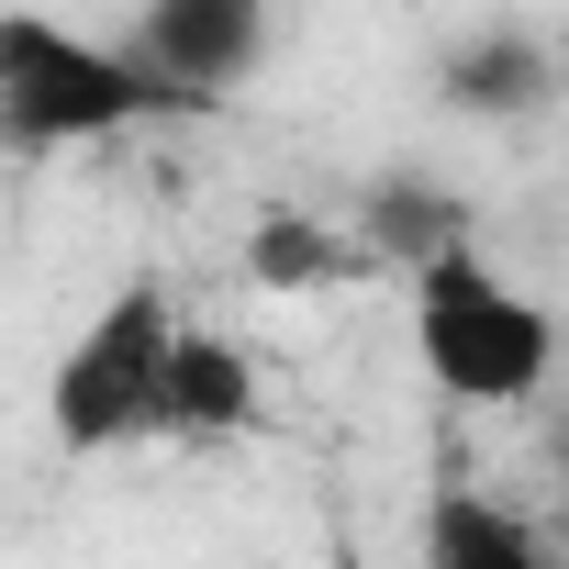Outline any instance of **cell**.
I'll return each mask as SVG.
<instances>
[{
	"label": "cell",
	"mask_w": 569,
	"mask_h": 569,
	"mask_svg": "<svg viewBox=\"0 0 569 569\" xmlns=\"http://www.w3.org/2000/svg\"><path fill=\"white\" fill-rule=\"evenodd\" d=\"M201 101L146 57V46H101L57 12H0V146L12 157H68V146H112L146 123H190Z\"/></svg>",
	"instance_id": "6da1fadb"
},
{
	"label": "cell",
	"mask_w": 569,
	"mask_h": 569,
	"mask_svg": "<svg viewBox=\"0 0 569 569\" xmlns=\"http://www.w3.org/2000/svg\"><path fill=\"white\" fill-rule=\"evenodd\" d=\"M413 291V369L469 402V413H525L547 380H558V313L525 291V279H502L469 234L436 246L425 268H402Z\"/></svg>",
	"instance_id": "7a4b0ae2"
},
{
	"label": "cell",
	"mask_w": 569,
	"mask_h": 569,
	"mask_svg": "<svg viewBox=\"0 0 569 569\" xmlns=\"http://www.w3.org/2000/svg\"><path fill=\"white\" fill-rule=\"evenodd\" d=\"M179 302H168V279L134 268L112 279V291L90 302V325L57 347L46 369V436L68 458H112V447H146L168 436V380H179Z\"/></svg>",
	"instance_id": "3957f363"
},
{
	"label": "cell",
	"mask_w": 569,
	"mask_h": 569,
	"mask_svg": "<svg viewBox=\"0 0 569 569\" xmlns=\"http://www.w3.org/2000/svg\"><path fill=\"white\" fill-rule=\"evenodd\" d=\"M436 101L469 112V123H536V112L569 101V57H558L547 34H525V23H480V34L447 46Z\"/></svg>",
	"instance_id": "277c9868"
},
{
	"label": "cell",
	"mask_w": 569,
	"mask_h": 569,
	"mask_svg": "<svg viewBox=\"0 0 569 569\" xmlns=\"http://www.w3.org/2000/svg\"><path fill=\"white\" fill-rule=\"evenodd\" d=\"M134 46L212 112V101L268 57V0H146V12H134Z\"/></svg>",
	"instance_id": "5b68a950"
},
{
	"label": "cell",
	"mask_w": 569,
	"mask_h": 569,
	"mask_svg": "<svg viewBox=\"0 0 569 569\" xmlns=\"http://www.w3.org/2000/svg\"><path fill=\"white\" fill-rule=\"evenodd\" d=\"M234 257H246V279L268 302H302V291H336V279L369 268V234H347L336 212H302V201H257Z\"/></svg>",
	"instance_id": "8992f818"
},
{
	"label": "cell",
	"mask_w": 569,
	"mask_h": 569,
	"mask_svg": "<svg viewBox=\"0 0 569 569\" xmlns=\"http://www.w3.org/2000/svg\"><path fill=\"white\" fill-rule=\"evenodd\" d=\"M168 436L179 447H234L257 436V358L234 336H179V380H168Z\"/></svg>",
	"instance_id": "52a82bcc"
},
{
	"label": "cell",
	"mask_w": 569,
	"mask_h": 569,
	"mask_svg": "<svg viewBox=\"0 0 569 569\" xmlns=\"http://www.w3.org/2000/svg\"><path fill=\"white\" fill-rule=\"evenodd\" d=\"M536 525L513 513V502H491V491H469V480H447L436 502H425V558L436 569H536Z\"/></svg>",
	"instance_id": "ba28073f"
},
{
	"label": "cell",
	"mask_w": 569,
	"mask_h": 569,
	"mask_svg": "<svg viewBox=\"0 0 569 569\" xmlns=\"http://www.w3.org/2000/svg\"><path fill=\"white\" fill-rule=\"evenodd\" d=\"M358 234H369V257L425 268L436 246H458V234H469V201H458V190H436V179H380V190H369V212H358Z\"/></svg>",
	"instance_id": "9c48e42d"
}]
</instances>
